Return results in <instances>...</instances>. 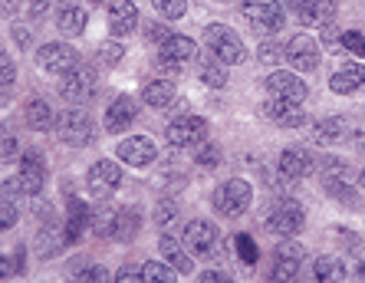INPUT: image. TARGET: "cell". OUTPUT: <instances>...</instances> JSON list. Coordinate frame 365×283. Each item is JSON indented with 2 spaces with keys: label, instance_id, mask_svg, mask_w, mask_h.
Instances as JSON below:
<instances>
[{
  "label": "cell",
  "instance_id": "cell-44",
  "mask_svg": "<svg viewBox=\"0 0 365 283\" xmlns=\"http://www.w3.org/2000/svg\"><path fill=\"white\" fill-rule=\"evenodd\" d=\"M76 280H83V283H102V280H109V270L102 264H93V267H83L76 274Z\"/></svg>",
  "mask_w": 365,
  "mask_h": 283
},
{
  "label": "cell",
  "instance_id": "cell-57",
  "mask_svg": "<svg viewBox=\"0 0 365 283\" xmlns=\"http://www.w3.org/2000/svg\"><path fill=\"white\" fill-rule=\"evenodd\" d=\"M7 103H10V86H4V83H0V109H4Z\"/></svg>",
  "mask_w": 365,
  "mask_h": 283
},
{
  "label": "cell",
  "instance_id": "cell-23",
  "mask_svg": "<svg viewBox=\"0 0 365 283\" xmlns=\"http://www.w3.org/2000/svg\"><path fill=\"white\" fill-rule=\"evenodd\" d=\"M309 168H313V155L306 152V148H299V145L283 148V155H280V175L283 178L297 181V178H303V175H309Z\"/></svg>",
  "mask_w": 365,
  "mask_h": 283
},
{
  "label": "cell",
  "instance_id": "cell-38",
  "mask_svg": "<svg viewBox=\"0 0 365 283\" xmlns=\"http://www.w3.org/2000/svg\"><path fill=\"white\" fill-rule=\"evenodd\" d=\"M197 165H201V168H217V165H221V145L201 142V148H197Z\"/></svg>",
  "mask_w": 365,
  "mask_h": 283
},
{
  "label": "cell",
  "instance_id": "cell-10",
  "mask_svg": "<svg viewBox=\"0 0 365 283\" xmlns=\"http://www.w3.org/2000/svg\"><path fill=\"white\" fill-rule=\"evenodd\" d=\"M36 66L53 76H66L73 66H79V53L69 43H43L36 50Z\"/></svg>",
  "mask_w": 365,
  "mask_h": 283
},
{
  "label": "cell",
  "instance_id": "cell-7",
  "mask_svg": "<svg viewBox=\"0 0 365 283\" xmlns=\"http://www.w3.org/2000/svg\"><path fill=\"white\" fill-rule=\"evenodd\" d=\"M171 148H195L201 142H207V119L201 115H178L175 122H168L165 129Z\"/></svg>",
  "mask_w": 365,
  "mask_h": 283
},
{
  "label": "cell",
  "instance_id": "cell-42",
  "mask_svg": "<svg viewBox=\"0 0 365 283\" xmlns=\"http://www.w3.org/2000/svg\"><path fill=\"white\" fill-rule=\"evenodd\" d=\"M17 217H20L17 205H10V201H0V234L10 231V227H17Z\"/></svg>",
  "mask_w": 365,
  "mask_h": 283
},
{
  "label": "cell",
  "instance_id": "cell-15",
  "mask_svg": "<svg viewBox=\"0 0 365 283\" xmlns=\"http://www.w3.org/2000/svg\"><path fill=\"white\" fill-rule=\"evenodd\" d=\"M73 240H69V231H66V224H56L50 215V221H43V227L36 231V254L40 257H60L63 250L69 247Z\"/></svg>",
  "mask_w": 365,
  "mask_h": 283
},
{
  "label": "cell",
  "instance_id": "cell-49",
  "mask_svg": "<svg viewBox=\"0 0 365 283\" xmlns=\"http://www.w3.org/2000/svg\"><path fill=\"white\" fill-rule=\"evenodd\" d=\"M119 283H142V267H122L119 274H115Z\"/></svg>",
  "mask_w": 365,
  "mask_h": 283
},
{
  "label": "cell",
  "instance_id": "cell-50",
  "mask_svg": "<svg viewBox=\"0 0 365 283\" xmlns=\"http://www.w3.org/2000/svg\"><path fill=\"white\" fill-rule=\"evenodd\" d=\"M168 36H171L168 26H162V24H152V26H148V43H158V46H162Z\"/></svg>",
  "mask_w": 365,
  "mask_h": 283
},
{
  "label": "cell",
  "instance_id": "cell-11",
  "mask_svg": "<svg viewBox=\"0 0 365 283\" xmlns=\"http://www.w3.org/2000/svg\"><path fill=\"white\" fill-rule=\"evenodd\" d=\"M197 56V46L191 36L185 34H171L162 46H158V63H162L168 73H181V63L195 60Z\"/></svg>",
  "mask_w": 365,
  "mask_h": 283
},
{
  "label": "cell",
  "instance_id": "cell-22",
  "mask_svg": "<svg viewBox=\"0 0 365 283\" xmlns=\"http://www.w3.org/2000/svg\"><path fill=\"white\" fill-rule=\"evenodd\" d=\"M362 86H365V66H359V63H346L329 76V89L336 96H349Z\"/></svg>",
  "mask_w": 365,
  "mask_h": 283
},
{
  "label": "cell",
  "instance_id": "cell-52",
  "mask_svg": "<svg viewBox=\"0 0 365 283\" xmlns=\"http://www.w3.org/2000/svg\"><path fill=\"white\" fill-rule=\"evenodd\" d=\"M50 10V0H30V17L34 20H43Z\"/></svg>",
  "mask_w": 365,
  "mask_h": 283
},
{
  "label": "cell",
  "instance_id": "cell-34",
  "mask_svg": "<svg viewBox=\"0 0 365 283\" xmlns=\"http://www.w3.org/2000/svg\"><path fill=\"white\" fill-rule=\"evenodd\" d=\"M142 280L148 283H175L178 280V270L171 264H162V260H145L142 264Z\"/></svg>",
  "mask_w": 365,
  "mask_h": 283
},
{
  "label": "cell",
  "instance_id": "cell-4",
  "mask_svg": "<svg viewBox=\"0 0 365 283\" xmlns=\"http://www.w3.org/2000/svg\"><path fill=\"white\" fill-rule=\"evenodd\" d=\"M204 46H207L221 63H227V66H237V63L244 60V43H240V36L224 24L204 26Z\"/></svg>",
  "mask_w": 365,
  "mask_h": 283
},
{
  "label": "cell",
  "instance_id": "cell-29",
  "mask_svg": "<svg viewBox=\"0 0 365 283\" xmlns=\"http://www.w3.org/2000/svg\"><path fill=\"white\" fill-rule=\"evenodd\" d=\"M201 83H207L214 89L227 86V63H221L211 50H204V56H201Z\"/></svg>",
  "mask_w": 365,
  "mask_h": 283
},
{
  "label": "cell",
  "instance_id": "cell-14",
  "mask_svg": "<svg viewBox=\"0 0 365 283\" xmlns=\"http://www.w3.org/2000/svg\"><path fill=\"white\" fill-rule=\"evenodd\" d=\"M303 260H306V250L287 237L280 247L273 250V270H270V277H273V280H293V277L299 274Z\"/></svg>",
  "mask_w": 365,
  "mask_h": 283
},
{
  "label": "cell",
  "instance_id": "cell-25",
  "mask_svg": "<svg viewBox=\"0 0 365 283\" xmlns=\"http://www.w3.org/2000/svg\"><path fill=\"white\" fill-rule=\"evenodd\" d=\"M24 119H26V125H30L34 132L56 129V112L50 109V103H46V99H30V103H26V109H24Z\"/></svg>",
  "mask_w": 365,
  "mask_h": 283
},
{
  "label": "cell",
  "instance_id": "cell-2",
  "mask_svg": "<svg viewBox=\"0 0 365 283\" xmlns=\"http://www.w3.org/2000/svg\"><path fill=\"white\" fill-rule=\"evenodd\" d=\"M56 135L73 148H86L96 138V122L83 109H66L63 115H56Z\"/></svg>",
  "mask_w": 365,
  "mask_h": 283
},
{
  "label": "cell",
  "instance_id": "cell-46",
  "mask_svg": "<svg viewBox=\"0 0 365 283\" xmlns=\"http://www.w3.org/2000/svg\"><path fill=\"white\" fill-rule=\"evenodd\" d=\"M14 79H17V66H14V60H10L7 53L0 50V83H4V86H14Z\"/></svg>",
  "mask_w": 365,
  "mask_h": 283
},
{
  "label": "cell",
  "instance_id": "cell-31",
  "mask_svg": "<svg viewBox=\"0 0 365 283\" xmlns=\"http://www.w3.org/2000/svg\"><path fill=\"white\" fill-rule=\"evenodd\" d=\"M158 250H162V254H165V260H168V264L175 267L178 274H191V270H195V264H191V257H187V254H185V247H181V240H175V237H168V234H165V237H162V244H158Z\"/></svg>",
  "mask_w": 365,
  "mask_h": 283
},
{
  "label": "cell",
  "instance_id": "cell-47",
  "mask_svg": "<svg viewBox=\"0 0 365 283\" xmlns=\"http://www.w3.org/2000/svg\"><path fill=\"white\" fill-rule=\"evenodd\" d=\"M342 46H346L349 53H356V56H365V36H362V34H356V30L342 34Z\"/></svg>",
  "mask_w": 365,
  "mask_h": 283
},
{
  "label": "cell",
  "instance_id": "cell-8",
  "mask_svg": "<svg viewBox=\"0 0 365 283\" xmlns=\"http://www.w3.org/2000/svg\"><path fill=\"white\" fill-rule=\"evenodd\" d=\"M86 185H89V195H93L96 201H109L122 185V168L115 162H109V158H102V162H96L93 168H89Z\"/></svg>",
  "mask_w": 365,
  "mask_h": 283
},
{
  "label": "cell",
  "instance_id": "cell-3",
  "mask_svg": "<svg viewBox=\"0 0 365 283\" xmlns=\"http://www.w3.org/2000/svg\"><path fill=\"white\" fill-rule=\"evenodd\" d=\"M244 17L257 34H277L287 24V10L280 0H244Z\"/></svg>",
  "mask_w": 365,
  "mask_h": 283
},
{
  "label": "cell",
  "instance_id": "cell-59",
  "mask_svg": "<svg viewBox=\"0 0 365 283\" xmlns=\"http://www.w3.org/2000/svg\"><path fill=\"white\" fill-rule=\"evenodd\" d=\"M359 181H362V188H365V168H362V172H359Z\"/></svg>",
  "mask_w": 365,
  "mask_h": 283
},
{
  "label": "cell",
  "instance_id": "cell-54",
  "mask_svg": "<svg viewBox=\"0 0 365 283\" xmlns=\"http://www.w3.org/2000/svg\"><path fill=\"white\" fill-rule=\"evenodd\" d=\"M14 267H17V274H26V250H24V244L14 250Z\"/></svg>",
  "mask_w": 365,
  "mask_h": 283
},
{
  "label": "cell",
  "instance_id": "cell-19",
  "mask_svg": "<svg viewBox=\"0 0 365 283\" xmlns=\"http://www.w3.org/2000/svg\"><path fill=\"white\" fill-rule=\"evenodd\" d=\"M264 115L270 122H277V125H283V129H299L306 119V112L299 103H289V99H280V96H270L264 103Z\"/></svg>",
  "mask_w": 365,
  "mask_h": 283
},
{
  "label": "cell",
  "instance_id": "cell-1",
  "mask_svg": "<svg viewBox=\"0 0 365 283\" xmlns=\"http://www.w3.org/2000/svg\"><path fill=\"white\" fill-rule=\"evenodd\" d=\"M214 211L221 217H240L254 201V188L244 178H227L221 188L214 191Z\"/></svg>",
  "mask_w": 365,
  "mask_h": 283
},
{
  "label": "cell",
  "instance_id": "cell-9",
  "mask_svg": "<svg viewBox=\"0 0 365 283\" xmlns=\"http://www.w3.org/2000/svg\"><path fill=\"white\" fill-rule=\"evenodd\" d=\"M283 53H287V63H289V66H293V69H303V73H313V69L319 66V60H323L319 40H316V36H309V34H297L287 46H283Z\"/></svg>",
  "mask_w": 365,
  "mask_h": 283
},
{
  "label": "cell",
  "instance_id": "cell-16",
  "mask_svg": "<svg viewBox=\"0 0 365 283\" xmlns=\"http://www.w3.org/2000/svg\"><path fill=\"white\" fill-rule=\"evenodd\" d=\"M287 4L293 7L299 24L306 26H326L336 17V7H339V0H287Z\"/></svg>",
  "mask_w": 365,
  "mask_h": 283
},
{
  "label": "cell",
  "instance_id": "cell-17",
  "mask_svg": "<svg viewBox=\"0 0 365 283\" xmlns=\"http://www.w3.org/2000/svg\"><path fill=\"white\" fill-rule=\"evenodd\" d=\"M115 155L132 168H145V165H152L158 158V148H155V142L148 135H128L119 142Z\"/></svg>",
  "mask_w": 365,
  "mask_h": 283
},
{
  "label": "cell",
  "instance_id": "cell-20",
  "mask_svg": "<svg viewBox=\"0 0 365 283\" xmlns=\"http://www.w3.org/2000/svg\"><path fill=\"white\" fill-rule=\"evenodd\" d=\"M135 115H138V103L132 99V96H119V99H112L109 103V109H106V132H125L132 122H135Z\"/></svg>",
  "mask_w": 365,
  "mask_h": 283
},
{
  "label": "cell",
  "instance_id": "cell-30",
  "mask_svg": "<svg viewBox=\"0 0 365 283\" xmlns=\"http://www.w3.org/2000/svg\"><path fill=\"white\" fill-rule=\"evenodd\" d=\"M115 224H119V211L102 201V205L93 211V221H89V227H93L96 237L106 240V237H115Z\"/></svg>",
  "mask_w": 365,
  "mask_h": 283
},
{
  "label": "cell",
  "instance_id": "cell-60",
  "mask_svg": "<svg viewBox=\"0 0 365 283\" xmlns=\"http://www.w3.org/2000/svg\"><path fill=\"white\" fill-rule=\"evenodd\" d=\"M99 4H102V0H99Z\"/></svg>",
  "mask_w": 365,
  "mask_h": 283
},
{
  "label": "cell",
  "instance_id": "cell-26",
  "mask_svg": "<svg viewBox=\"0 0 365 283\" xmlns=\"http://www.w3.org/2000/svg\"><path fill=\"white\" fill-rule=\"evenodd\" d=\"M86 24H89V14H86L83 7H76V4H63V7L56 10V26H60V34L79 36L86 30Z\"/></svg>",
  "mask_w": 365,
  "mask_h": 283
},
{
  "label": "cell",
  "instance_id": "cell-33",
  "mask_svg": "<svg viewBox=\"0 0 365 283\" xmlns=\"http://www.w3.org/2000/svg\"><path fill=\"white\" fill-rule=\"evenodd\" d=\"M138 227H142V211H138V207H122L119 224H115V237L119 240H135Z\"/></svg>",
  "mask_w": 365,
  "mask_h": 283
},
{
  "label": "cell",
  "instance_id": "cell-48",
  "mask_svg": "<svg viewBox=\"0 0 365 283\" xmlns=\"http://www.w3.org/2000/svg\"><path fill=\"white\" fill-rule=\"evenodd\" d=\"M280 60H287V53H283L277 43H264V46H260V63H267V66H277Z\"/></svg>",
  "mask_w": 365,
  "mask_h": 283
},
{
  "label": "cell",
  "instance_id": "cell-12",
  "mask_svg": "<svg viewBox=\"0 0 365 283\" xmlns=\"http://www.w3.org/2000/svg\"><path fill=\"white\" fill-rule=\"evenodd\" d=\"M20 188L26 191V197H36L46 185V162H43V155L36 148H24L20 155Z\"/></svg>",
  "mask_w": 365,
  "mask_h": 283
},
{
  "label": "cell",
  "instance_id": "cell-36",
  "mask_svg": "<svg viewBox=\"0 0 365 283\" xmlns=\"http://www.w3.org/2000/svg\"><path fill=\"white\" fill-rule=\"evenodd\" d=\"M326 191H329L336 201H342V205H356V191L346 185V178H326Z\"/></svg>",
  "mask_w": 365,
  "mask_h": 283
},
{
  "label": "cell",
  "instance_id": "cell-51",
  "mask_svg": "<svg viewBox=\"0 0 365 283\" xmlns=\"http://www.w3.org/2000/svg\"><path fill=\"white\" fill-rule=\"evenodd\" d=\"M10 34H14V40H17L20 50H26V46H30V40H34V34H30V30H24L20 24H14V30H10Z\"/></svg>",
  "mask_w": 365,
  "mask_h": 283
},
{
  "label": "cell",
  "instance_id": "cell-53",
  "mask_svg": "<svg viewBox=\"0 0 365 283\" xmlns=\"http://www.w3.org/2000/svg\"><path fill=\"white\" fill-rule=\"evenodd\" d=\"M7 277H17V267L7 254H0V280H7Z\"/></svg>",
  "mask_w": 365,
  "mask_h": 283
},
{
  "label": "cell",
  "instance_id": "cell-43",
  "mask_svg": "<svg viewBox=\"0 0 365 283\" xmlns=\"http://www.w3.org/2000/svg\"><path fill=\"white\" fill-rule=\"evenodd\" d=\"M319 168H323L326 178H349V165L339 162V158H323Z\"/></svg>",
  "mask_w": 365,
  "mask_h": 283
},
{
  "label": "cell",
  "instance_id": "cell-35",
  "mask_svg": "<svg viewBox=\"0 0 365 283\" xmlns=\"http://www.w3.org/2000/svg\"><path fill=\"white\" fill-rule=\"evenodd\" d=\"M125 56V46L122 43H102L99 50H96V66H102V69H112L115 63Z\"/></svg>",
  "mask_w": 365,
  "mask_h": 283
},
{
  "label": "cell",
  "instance_id": "cell-56",
  "mask_svg": "<svg viewBox=\"0 0 365 283\" xmlns=\"http://www.w3.org/2000/svg\"><path fill=\"white\" fill-rule=\"evenodd\" d=\"M201 280L204 283H224V280H227V274H221V270H204Z\"/></svg>",
  "mask_w": 365,
  "mask_h": 283
},
{
  "label": "cell",
  "instance_id": "cell-40",
  "mask_svg": "<svg viewBox=\"0 0 365 283\" xmlns=\"http://www.w3.org/2000/svg\"><path fill=\"white\" fill-rule=\"evenodd\" d=\"M26 197V191L20 188V178L14 175V178H7L4 185H0V201H10V205H20Z\"/></svg>",
  "mask_w": 365,
  "mask_h": 283
},
{
  "label": "cell",
  "instance_id": "cell-6",
  "mask_svg": "<svg viewBox=\"0 0 365 283\" xmlns=\"http://www.w3.org/2000/svg\"><path fill=\"white\" fill-rule=\"evenodd\" d=\"M96 86H99V73H96L93 66H73L66 73V76L60 79V96L66 99V103H89L96 93Z\"/></svg>",
  "mask_w": 365,
  "mask_h": 283
},
{
  "label": "cell",
  "instance_id": "cell-18",
  "mask_svg": "<svg viewBox=\"0 0 365 283\" xmlns=\"http://www.w3.org/2000/svg\"><path fill=\"white\" fill-rule=\"evenodd\" d=\"M267 93L303 106V103H306V96H309V86H306V83H303L299 76L287 73V69H273L270 76H267Z\"/></svg>",
  "mask_w": 365,
  "mask_h": 283
},
{
  "label": "cell",
  "instance_id": "cell-24",
  "mask_svg": "<svg viewBox=\"0 0 365 283\" xmlns=\"http://www.w3.org/2000/svg\"><path fill=\"white\" fill-rule=\"evenodd\" d=\"M346 135H349V119H342V115H329V119H323V122H316L313 125V142L316 145H339Z\"/></svg>",
  "mask_w": 365,
  "mask_h": 283
},
{
  "label": "cell",
  "instance_id": "cell-41",
  "mask_svg": "<svg viewBox=\"0 0 365 283\" xmlns=\"http://www.w3.org/2000/svg\"><path fill=\"white\" fill-rule=\"evenodd\" d=\"M234 244H237V254H240V260H244V264H257V244H254V237L237 234V237H234Z\"/></svg>",
  "mask_w": 365,
  "mask_h": 283
},
{
  "label": "cell",
  "instance_id": "cell-5",
  "mask_svg": "<svg viewBox=\"0 0 365 283\" xmlns=\"http://www.w3.org/2000/svg\"><path fill=\"white\" fill-rule=\"evenodd\" d=\"M303 224H306V211L293 197L277 201V205L270 207V215H267V231L277 234V237H293V234L303 231Z\"/></svg>",
  "mask_w": 365,
  "mask_h": 283
},
{
  "label": "cell",
  "instance_id": "cell-55",
  "mask_svg": "<svg viewBox=\"0 0 365 283\" xmlns=\"http://www.w3.org/2000/svg\"><path fill=\"white\" fill-rule=\"evenodd\" d=\"M339 240H342V244H349V250H352V254H356V257H359V237H356V234L339 231Z\"/></svg>",
  "mask_w": 365,
  "mask_h": 283
},
{
  "label": "cell",
  "instance_id": "cell-27",
  "mask_svg": "<svg viewBox=\"0 0 365 283\" xmlns=\"http://www.w3.org/2000/svg\"><path fill=\"white\" fill-rule=\"evenodd\" d=\"M89 221H93V211L86 207V201H79V197H69V207H66L69 240H79V237H83L86 227H89Z\"/></svg>",
  "mask_w": 365,
  "mask_h": 283
},
{
  "label": "cell",
  "instance_id": "cell-58",
  "mask_svg": "<svg viewBox=\"0 0 365 283\" xmlns=\"http://www.w3.org/2000/svg\"><path fill=\"white\" fill-rule=\"evenodd\" d=\"M17 7V0H4V10H14Z\"/></svg>",
  "mask_w": 365,
  "mask_h": 283
},
{
  "label": "cell",
  "instance_id": "cell-28",
  "mask_svg": "<svg viewBox=\"0 0 365 283\" xmlns=\"http://www.w3.org/2000/svg\"><path fill=\"white\" fill-rule=\"evenodd\" d=\"M175 96H178V89H175L171 79H155V83H148V86L142 89V99L152 106V109H168V106L175 103Z\"/></svg>",
  "mask_w": 365,
  "mask_h": 283
},
{
  "label": "cell",
  "instance_id": "cell-32",
  "mask_svg": "<svg viewBox=\"0 0 365 283\" xmlns=\"http://www.w3.org/2000/svg\"><path fill=\"white\" fill-rule=\"evenodd\" d=\"M313 277L323 283H336V280H346V264H342L339 257H316L313 264Z\"/></svg>",
  "mask_w": 365,
  "mask_h": 283
},
{
  "label": "cell",
  "instance_id": "cell-13",
  "mask_svg": "<svg viewBox=\"0 0 365 283\" xmlns=\"http://www.w3.org/2000/svg\"><path fill=\"white\" fill-rule=\"evenodd\" d=\"M181 244H185L191 254L211 257V250L221 244V237H217V227H214L211 221H187L185 231H181Z\"/></svg>",
  "mask_w": 365,
  "mask_h": 283
},
{
  "label": "cell",
  "instance_id": "cell-45",
  "mask_svg": "<svg viewBox=\"0 0 365 283\" xmlns=\"http://www.w3.org/2000/svg\"><path fill=\"white\" fill-rule=\"evenodd\" d=\"M20 155H24V152H20V142H17V138H0V162H17V158H20Z\"/></svg>",
  "mask_w": 365,
  "mask_h": 283
},
{
  "label": "cell",
  "instance_id": "cell-37",
  "mask_svg": "<svg viewBox=\"0 0 365 283\" xmlns=\"http://www.w3.org/2000/svg\"><path fill=\"white\" fill-rule=\"evenodd\" d=\"M152 4L165 20H181L187 10V0H152Z\"/></svg>",
  "mask_w": 365,
  "mask_h": 283
},
{
  "label": "cell",
  "instance_id": "cell-39",
  "mask_svg": "<svg viewBox=\"0 0 365 283\" xmlns=\"http://www.w3.org/2000/svg\"><path fill=\"white\" fill-rule=\"evenodd\" d=\"M175 217H178V201H171V197H162V201L155 205V224L168 227Z\"/></svg>",
  "mask_w": 365,
  "mask_h": 283
},
{
  "label": "cell",
  "instance_id": "cell-21",
  "mask_svg": "<svg viewBox=\"0 0 365 283\" xmlns=\"http://www.w3.org/2000/svg\"><path fill=\"white\" fill-rule=\"evenodd\" d=\"M138 26V7L132 0H109V30L112 36H128Z\"/></svg>",
  "mask_w": 365,
  "mask_h": 283
}]
</instances>
